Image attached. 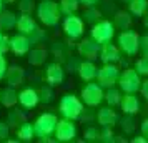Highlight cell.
<instances>
[{"instance_id":"obj_1","label":"cell","mask_w":148,"mask_h":143,"mask_svg":"<svg viewBox=\"0 0 148 143\" xmlns=\"http://www.w3.org/2000/svg\"><path fill=\"white\" fill-rule=\"evenodd\" d=\"M58 112L62 113L63 118H68V120L75 122L85 112V105L82 102V98H78L77 95L65 93V95H62L60 102H58Z\"/></svg>"},{"instance_id":"obj_2","label":"cell","mask_w":148,"mask_h":143,"mask_svg":"<svg viewBox=\"0 0 148 143\" xmlns=\"http://www.w3.org/2000/svg\"><path fill=\"white\" fill-rule=\"evenodd\" d=\"M37 17H38V22L43 23L45 27H55L62 18L58 2H55V0H42L37 5Z\"/></svg>"},{"instance_id":"obj_3","label":"cell","mask_w":148,"mask_h":143,"mask_svg":"<svg viewBox=\"0 0 148 143\" xmlns=\"http://www.w3.org/2000/svg\"><path fill=\"white\" fill-rule=\"evenodd\" d=\"M57 122L58 118L55 113H50V112H45L38 115V118L35 120L34 128H35V136L40 138V142H48V136L53 135L55 127H57Z\"/></svg>"},{"instance_id":"obj_4","label":"cell","mask_w":148,"mask_h":143,"mask_svg":"<svg viewBox=\"0 0 148 143\" xmlns=\"http://www.w3.org/2000/svg\"><path fill=\"white\" fill-rule=\"evenodd\" d=\"M118 48L127 57H135L140 52V35L135 30H121L118 35Z\"/></svg>"},{"instance_id":"obj_5","label":"cell","mask_w":148,"mask_h":143,"mask_svg":"<svg viewBox=\"0 0 148 143\" xmlns=\"http://www.w3.org/2000/svg\"><path fill=\"white\" fill-rule=\"evenodd\" d=\"M80 98H82V102H83V105H87L90 108L98 107L105 100L103 87L98 82H87V85L80 92Z\"/></svg>"},{"instance_id":"obj_6","label":"cell","mask_w":148,"mask_h":143,"mask_svg":"<svg viewBox=\"0 0 148 143\" xmlns=\"http://www.w3.org/2000/svg\"><path fill=\"white\" fill-rule=\"evenodd\" d=\"M141 85V77L135 68H125L120 72L118 77V87L123 93H136Z\"/></svg>"},{"instance_id":"obj_7","label":"cell","mask_w":148,"mask_h":143,"mask_svg":"<svg viewBox=\"0 0 148 143\" xmlns=\"http://www.w3.org/2000/svg\"><path fill=\"white\" fill-rule=\"evenodd\" d=\"M120 67L116 63H103V67L98 68L97 72V82L100 83L103 88H110L118 83V77H120Z\"/></svg>"},{"instance_id":"obj_8","label":"cell","mask_w":148,"mask_h":143,"mask_svg":"<svg viewBox=\"0 0 148 143\" xmlns=\"http://www.w3.org/2000/svg\"><path fill=\"white\" fill-rule=\"evenodd\" d=\"M62 28H63V34L67 35L70 40H78L83 37V32H85V22L82 17L75 14L65 15L63 18V23H62Z\"/></svg>"},{"instance_id":"obj_9","label":"cell","mask_w":148,"mask_h":143,"mask_svg":"<svg viewBox=\"0 0 148 143\" xmlns=\"http://www.w3.org/2000/svg\"><path fill=\"white\" fill-rule=\"evenodd\" d=\"M90 37L97 40L98 43H107V42H112V38L115 37V25L110 20H103L97 22L95 25H92V30H90Z\"/></svg>"},{"instance_id":"obj_10","label":"cell","mask_w":148,"mask_h":143,"mask_svg":"<svg viewBox=\"0 0 148 143\" xmlns=\"http://www.w3.org/2000/svg\"><path fill=\"white\" fill-rule=\"evenodd\" d=\"M78 133L77 130V125L73 123V120H68V118H62L57 122V127H55V140L62 143H67V142H73L75 136Z\"/></svg>"},{"instance_id":"obj_11","label":"cell","mask_w":148,"mask_h":143,"mask_svg":"<svg viewBox=\"0 0 148 143\" xmlns=\"http://www.w3.org/2000/svg\"><path fill=\"white\" fill-rule=\"evenodd\" d=\"M77 52L85 60H97L98 58V52H100V43L97 40H93L92 37H85V38H82L78 42Z\"/></svg>"},{"instance_id":"obj_12","label":"cell","mask_w":148,"mask_h":143,"mask_svg":"<svg viewBox=\"0 0 148 143\" xmlns=\"http://www.w3.org/2000/svg\"><path fill=\"white\" fill-rule=\"evenodd\" d=\"M63 80H65V68L58 62L48 63L47 68H45V82L50 87H58L63 83Z\"/></svg>"},{"instance_id":"obj_13","label":"cell","mask_w":148,"mask_h":143,"mask_svg":"<svg viewBox=\"0 0 148 143\" xmlns=\"http://www.w3.org/2000/svg\"><path fill=\"white\" fill-rule=\"evenodd\" d=\"M98 58L103 63H118L121 60V50L118 48V45H115L112 42L101 43L100 52H98Z\"/></svg>"},{"instance_id":"obj_14","label":"cell","mask_w":148,"mask_h":143,"mask_svg":"<svg viewBox=\"0 0 148 143\" xmlns=\"http://www.w3.org/2000/svg\"><path fill=\"white\" fill-rule=\"evenodd\" d=\"M8 48L14 52L15 55H27L28 50L32 48V43H30V38H28V35H23V34H17L14 37H10V40H8Z\"/></svg>"},{"instance_id":"obj_15","label":"cell","mask_w":148,"mask_h":143,"mask_svg":"<svg viewBox=\"0 0 148 143\" xmlns=\"http://www.w3.org/2000/svg\"><path fill=\"white\" fill-rule=\"evenodd\" d=\"M5 82H7L8 87H20L22 83L25 82V70H23V67H20V65H10V67H7V70H5Z\"/></svg>"},{"instance_id":"obj_16","label":"cell","mask_w":148,"mask_h":143,"mask_svg":"<svg viewBox=\"0 0 148 143\" xmlns=\"http://www.w3.org/2000/svg\"><path fill=\"white\" fill-rule=\"evenodd\" d=\"M18 103H20L22 108H25V110L35 108V107L40 103V98H38V90H35V88H23L22 92H18Z\"/></svg>"},{"instance_id":"obj_17","label":"cell","mask_w":148,"mask_h":143,"mask_svg":"<svg viewBox=\"0 0 148 143\" xmlns=\"http://www.w3.org/2000/svg\"><path fill=\"white\" fill-rule=\"evenodd\" d=\"M140 100L135 93H125L121 95V100H120V108L125 115H136L140 112Z\"/></svg>"},{"instance_id":"obj_18","label":"cell","mask_w":148,"mask_h":143,"mask_svg":"<svg viewBox=\"0 0 148 143\" xmlns=\"http://www.w3.org/2000/svg\"><path fill=\"white\" fill-rule=\"evenodd\" d=\"M97 122L100 127H112L113 128L115 125L118 123V115H116V112L113 110V107H103V108L98 110V113H97Z\"/></svg>"},{"instance_id":"obj_19","label":"cell","mask_w":148,"mask_h":143,"mask_svg":"<svg viewBox=\"0 0 148 143\" xmlns=\"http://www.w3.org/2000/svg\"><path fill=\"white\" fill-rule=\"evenodd\" d=\"M38 27L37 25V20L30 14H20L17 17V23H15V28L18 30V34L23 35H30L35 28Z\"/></svg>"},{"instance_id":"obj_20","label":"cell","mask_w":148,"mask_h":143,"mask_svg":"<svg viewBox=\"0 0 148 143\" xmlns=\"http://www.w3.org/2000/svg\"><path fill=\"white\" fill-rule=\"evenodd\" d=\"M78 75L83 82H93L97 78V72H98V67L93 63V60H83L80 62L78 65Z\"/></svg>"},{"instance_id":"obj_21","label":"cell","mask_w":148,"mask_h":143,"mask_svg":"<svg viewBox=\"0 0 148 143\" xmlns=\"http://www.w3.org/2000/svg\"><path fill=\"white\" fill-rule=\"evenodd\" d=\"M27 55V60L32 67H42V65H45V62L48 58V50L43 47H35L32 50H28Z\"/></svg>"},{"instance_id":"obj_22","label":"cell","mask_w":148,"mask_h":143,"mask_svg":"<svg viewBox=\"0 0 148 143\" xmlns=\"http://www.w3.org/2000/svg\"><path fill=\"white\" fill-rule=\"evenodd\" d=\"M0 103L5 108H12L18 103V92L15 90V87H7L0 90Z\"/></svg>"},{"instance_id":"obj_23","label":"cell","mask_w":148,"mask_h":143,"mask_svg":"<svg viewBox=\"0 0 148 143\" xmlns=\"http://www.w3.org/2000/svg\"><path fill=\"white\" fill-rule=\"evenodd\" d=\"M15 133H17V138L20 142H32L35 138V128H34V123L25 122L20 123L17 128H15Z\"/></svg>"},{"instance_id":"obj_24","label":"cell","mask_w":148,"mask_h":143,"mask_svg":"<svg viewBox=\"0 0 148 143\" xmlns=\"http://www.w3.org/2000/svg\"><path fill=\"white\" fill-rule=\"evenodd\" d=\"M27 120V115H25V112L20 108H15V107H12V108L8 110V115H7V120L5 122L8 123V127L10 128H17L20 123H23Z\"/></svg>"},{"instance_id":"obj_25","label":"cell","mask_w":148,"mask_h":143,"mask_svg":"<svg viewBox=\"0 0 148 143\" xmlns=\"http://www.w3.org/2000/svg\"><path fill=\"white\" fill-rule=\"evenodd\" d=\"M17 23V15L10 10H0V30L2 32H8L15 28Z\"/></svg>"},{"instance_id":"obj_26","label":"cell","mask_w":148,"mask_h":143,"mask_svg":"<svg viewBox=\"0 0 148 143\" xmlns=\"http://www.w3.org/2000/svg\"><path fill=\"white\" fill-rule=\"evenodd\" d=\"M132 14L130 12H125V10H120V12H116L113 17V25L115 28H118V30H127V28L132 27Z\"/></svg>"},{"instance_id":"obj_27","label":"cell","mask_w":148,"mask_h":143,"mask_svg":"<svg viewBox=\"0 0 148 143\" xmlns=\"http://www.w3.org/2000/svg\"><path fill=\"white\" fill-rule=\"evenodd\" d=\"M128 12L135 17H143L148 12V0H128Z\"/></svg>"},{"instance_id":"obj_28","label":"cell","mask_w":148,"mask_h":143,"mask_svg":"<svg viewBox=\"0 0 148 143\" xmlns=\"http://www.w3.org/2000/svg\"><path fill=\"white\" fill-rule=\"evenodd\" d=\"M82 18H83L85 23L95 25L97 22L101 20V12L95 7V5H93V7H85V12H83V15H82Z\"/></svg>"},{"instance_id":"obj_29","label":"cell","mask_w":148,"mask_h":143,"mask_svg":"<svg viewBox=\"0 0 148 143\" xmlns=\"http://www.w3.org/2000/svg\"><path fill=\"white\" fill-rule=\"evenodd\" d=\"M105 100L110 107H118L121 100V90L120 88H115V87H110L105 92Z\"/></svg>"},{"instance_id":"obj_30","label":"cell","mask_w":148,"mask_h":143,"mask_svg":"<svg viewBox=\"0 0 148 143\" xmlns=\"http://www.w3.org/2000/svg\"><path fill=\"white\" fill-rule=\"evenodd\" d=\"M58 7H60L62 15H70V14H75L78 10L80 2L78 0H60L58 2Z\"/></svg>"},{"instance_id":"obj_31","label":"cell","mask_w":148,"mask_h":143,"mask_svg":"<svg viewBox=\"0 0 148 143\" xmlns=\"http://www.w3.org/2000/svg\"><path fill=\"white\" fill-rule=\"evenodd\" d=\"M133 68L138 72L140 77H148V55H141L140 58L135 62Z\"/></svg>"},{"instance_id":"obj_32","label":"cell","mask_w":148,"mask_h":143,"mask_svg":"<svg viewBox=\"0 0 148 143\" xmlns=\"http://www.w3.org/2000/svg\"><path fill=\"white\" fill-rule=\"evenodd\" d=\"M38 98H40L42 103H50L53 100V87L50 85H43L40 90H38Z\"/></svg>"},{"instance_id":"obj_33","label":"cell","mask_w":148,"mask_h":143,"mask_svg":"<svg viewBox=\"0 0 148 143\" xmlns=\"http://www.w3.org/2000/svg\"><path fill=\"white\" fill-rule=\"evenodd\" d=\"M120 127H121V130H123V133H127V135L133 133L135 128H136V123H135V120H133V115H125V118L120 122Z\"/></svg>"},{"instance_id":"obj_34","label":"cell","mask_w":148,"mask_h":143,"mask_svg":"<svg viewBox=\"0 0 148 143\" xmlns=\"http://www.w3.org/2000/svg\"><path fill=\"white\" fill-rule=\"evenodd\" d=\"M101 131H100V135H98V140L103 143H112L115 142V133H113V130H112V127H101Z\"/></svg>"},{"instance_id":"obj_35","label":"cell","mask_w":148,"mask_h":143,"mask_svg":"<svg viewBox=\"0 0 148 143\" xmlns=\"http://www.w3.org/2000/svg\"><path fill=\"white\" fill-rule=\"evenodd\" d=\"M98 135H100L98 128L88 127V128H85V131H83V140H85V142H95V140H98Z\"/></svg>"},{"instance_id":"obj_36","label":"cell","mask_w":148,"mask_h":143,"mask_svg":"<svg viewBox=\"0 0 148 143\" xmlns=\"http://www.w3.org/2000/svg\"><path fill=\"white\" fill-rule=\"evenodd\" d=\"M28 38H30V43H32V45H35V43H40V42L45 38V30H42L40 27H37L32 34L28 35Z\"/></svg>"},{"instance_id":"obj_37","label":"cell","mask_w":148,"mask_h":143,"mask_svg":"<svg viewBox=\"0 0 148 143\" xmlns=\"http://www.w3.org/2000/svg\"><path fill=\"white\" fill-rule=\"evenodd\" d=\"M18 10L22 14H32V10L35 8V3L34 0H18Z\"/></svg>"},{"instance_id":"obj_38","label":"cell","mask_w":148,"mask_h":143,"mask_svg":"<svg viewBox=\"0 0 148 143\" xmlns=\"http://www.w3.org/2000/svg\"><path fill=\"white\" fill-rule=\"evenodd\" d=\"M10 136V127L7 122L0 120V142H7Z\"/></svg>"},{"instance_id":"obj_39","label":"cell","mask_w":148,"mask_h":143,"mask_svg":"<svg viewBox=\"0 0 148 143\" xmlns=\"http://www.w3.org/2000/svg\"><path fill=\"white\" fill-rule=\"evenodd\" d=\"M8 40H10V38L5 35V32L0 30V52H2V53H7L8 50H10V48H8Z\"/></svg>"},{"instance_id":"obj_40","label":"cell","mask_w":148,"mask_h":143,"mask_svg":"<svg viewBox=\"0 0 148 143\" xmlns=\"http://www.w3.org/2000/svg\"><path fill=\"white\" fill-rule=\"evenodd\" d=\"M5 70H7V58H5V53L0 52V80H3Z\"/></svg>"},{"instance_id":"obj_41","label":"cell","mask_w":148,"mask_h":143,"mask_svg":"<svg viewBox=\"0 0 148 143\" xmlns=\"http://www.w3.org/2000/svg\"><path fill=\"white\" fill-rule=\"evenodd\" d=\"M140 52L141 55H148V34L140 37Z\"/></svg>"},{"instance_id":"obj_42","label":"cell","mask_w":148,"mask_h":143,"mask_svg":"<svg viewBox=\"0 0 148 143\" xmlns=\"http://www.w3.org/2000/svg\"><path fill=\"white\" fill-rule=\"evenodd\" d=\"M78 65H80V60L78 58H68L67 60V68L70 72H77L78 70Z\"/></svg>"},{"instance_id":"obj_43","label":"cell","mask_w":148,"mask_h":143,"mask_svg":"<svg viewBox=\"0 0 148 143\" xmlns=\"http://www.w3.org/2000/svg\"><path fill=\"white\" fill-rule=\"evenodd\" d=\"M140 131H141V135L145 136L148 140V118H145L143 122H141V125H140Z\"/></svg>"},{"instance_id":"obj_44","label":"cell","mask_w":148,"mask_h":143,"mask_svg":"<svg viewBox=\"0 0 148 143\" xmlns=\"http://www.w3.org/2000/svg\"><path fill=\"white\" fill-rule=\"evenodd\" d=\"M140 92H141V95L145 96V100L148 102V78L145 80V82H141V85H140Z\"/></svg>"},{"instance_id":"obj_45","label":"cell","mask_w":148,"mask_h":143,"mask_svg":"<svg viewBox=\"0 0 148 143\" xmlns=\"http://www.w3.org/2000/svg\"><path fill=\"white\" fill-rule=\"evenodd\" d=\"M78 2H80V5H83V7H93L100 0H78Z\"/></svg>"},{"instance_id":"obj_46","label":"cell","mask_w":148,"mask_h":143,"mask_svg":"<svg viewBox=\"0 0 148 143\" xmlns=\"http://www.w3.org/2000/svg\"><path fill=\"white\" fill-rule=\"evenodd\" d=\"M132 142H133V143H147L148 140H147V138H145L143 135H141V136H135V138L132 140Z\"/></svg>"},{"instance_id":"obj_47","label":"cell","mask_w":148,"mask_h":143,"mask_svg":"<svg viewBox=\"0 0 148 143\" xmlns=\"http://www.w3.org/2000/svg\"><path fill=\"white\" fill-rule=\"evenodd\" d=\"M143 17H145V20H143V23H145V27H147V30H148V12L145 15H143Z\"/></svg>"},{"instance_id":"obj_48","label":"cell","mask_w":148,"mask_h":143,"mask_svg":"<svg viewBox=\"0 0 148 143\" xmlns=\"http://www.w3.org/2000/svg\"><path fill=\"white\" fill-rule=\"evenodd\" d=\"M2 2H3V3H15L17 0H2Z\"/></svg>"},{"instance_id":"obj_49","label":"cell","mask_w":148,"mask_h":143,"mask_svg":"<svg viewBox=\"0 0 148 143\" xmlns=\"http://www.w3.org/2000/svg\"><path fill=\"white\" fill-rule=\"evenodd\" d=\"M2 7H3V2H2V0H0V10H2Z\"/></svg>"},{"instance_id":"obj_50","label":"cell","mask_w":148,"mask_h":143,"mask_svg":"<svg viewBox=\"0 0 148 143\" xmlns=\"http://www.w3.org/2000/svg\"><path fill=\"white\" fill-rule=\"evenodd\" d=\"M121 2H128V0H121Z\"/></svg>"}]
</instances>
